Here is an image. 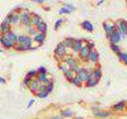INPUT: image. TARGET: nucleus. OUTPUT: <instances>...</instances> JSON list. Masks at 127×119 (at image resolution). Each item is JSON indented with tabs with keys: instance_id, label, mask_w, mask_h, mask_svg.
Segmentation results:
<instances>
[{
	"instance_id": "obj_45",
	"label": "nucleus",
	"mask_w": 127,
	"mask_h": 119,
	"mask_svg": "<svg viewBox=\"0 0 127 119\" xmlns=\"http://www.w3.org/2000/svg\"><path fill=\"white\" fill-rule=\"evenodd\" d=\"M40 91H46V85H41V86H40Z\"/></svg>"
},
{
	"instance_id": "obj_30",
	"label": "nucleus",
	"mask_w": 127,
	"mask_h": 119,
	"mask_svg": "<svg viewBox=\"0 0 127 119\" xmlns=\"http://www.w3.org/2000/svg\"><path fill=\"white\" fill-rule=\"evenodd\" d=\"M74 75H75L74 71H73V70H69V71H66V73L64 74V77H65V78H66L69 82H71V79L74 78Z\"/></svg>"
},
{
	"instance_id": "obj_41",
	"label": "nucleus",
	"mask_w": 127,
	"mask_h": 119,
	"mask_svg": "<svg viewBox=\"0 0 127 119\" xmlns=\"http://www.w3.org/2000/svg\"><path fill=\"white\" fill-rule=\"evenodd\" d=\"M58 13H60V15H62V13H70V11H67L66 8L62 7V8H60V9H58Z\"/></svg>"
},
{
	"instance_id": "obj_37",
	"label": "nucleus",
	"mask_w": 127,
	"mask_h": 119,
	"mask_svg": "<svg viewBox=\"0 0 127 119\" xmlns=\"http://www.w3.org/2000/svg\"><path fill=\"white\" fill-rule=\"evenodd\" d=\"M53 89H54V82L52 81L50 83H48V85H46V93H48V94H50L52 91H53Z\"/></svg>"
},
{
	"instance_id": "obj_18",
	"label": "nucleus",
	"mask_w": 127,
	"mask_h": 119,
	"mask_svg": "<svg viewBox=\"0 0 127 119\" xmlns=\"http://www.w3.org/2000/svg\"><path fill=\"white\" fill-rule=\"evenodd\" d=\"M41 21H42L41 16L37 15V13H32V16H31V25L32 27H37Z\"/></svg>"
},
{
	"instance_id": "obj_15",
	"label": "nucleus",
	"mask_w": 127,
	"mask_h": 119,
	"mask_svg": "<svg viewBox=\"0 0 127 119\" xmlns=\"http://www.w3.org/2000/svg\"><path fill=\"white\" fill-rule=\"evenodd\" d=\"M122 40V37H121V33L118 32V29L114 32L113 34L109 37V41H110V44H117V45H119V41Z\"/></svg>"
},
{
	"instance_id": "obj_42",
	"label": "nucleus",
	"mask_w": 127,
	"mask_h": 119,
	"mask_svg": "<svg viewBox=\"0 0 127 119\" xmlns=\"http://www.w3.org/2000/svg\"><path fill=\"white\" fill-rule=\"evenodd\" d=\"M86 45L89 46V48H90L91 50H93L94 48H95V44H94V41H87V42H86Z\"/></svg>"
},
{
	"instance_id": "obj_35",
	"label": "nucleus",
	"mask_w": 127,
	"mask_h": 119,
	"mask_svg": "<svg viewBox=\"0 0 127 119\" xmlns=\"http://www.w3.org/2000/svg\"><path fill=\"white\" fill-rule=\"evenodd\" d=\"M64 23H65V19H58L57 21H56V24H54V29H56V30L60 29V28H61V25H62Z\"/></svg>"
},
{
	"instance_id": "obj_29",
	"label": "nucleus",
	"mask_w": 127,
	"mask_h": 119,
	"mask_svg": "<svg viewBox=\"0 0 127 119\" xmlns=\"http://www.w3.org/2000/svg\"><path fill=\"white\" fill-rule=\"evenodd\" d=\"M118 56V58H119V61L121 62H123L125 65H127V53H123V52H121L119 54H117Z\"/></svg>"
},
{
	"instance_id": "obj_1",
	"label": "nucleus",
	"mask_w": 127,
	"mask_h": 119,
	"mask_svg": "<svg viewBox=\"0 0 127 119\" xmlns=\"http://www.w3.org/2000/svg\"><path fill=\"white\" fill-rule=\"evenodd\" d=\"M31 16H32V13L28 9H23L20 12V25H23L24 29L32 27L31 25Z\"/></svg>"
},
{
	"instance_id": "obj_20",
	"label": "nucleus",
	"mask_w": 127,
	"mask_h": 119,
	"mask_svg": "<svg viewBox=\"0 0 127 119\" xmlns=\"http://www.w3.org/2000/svg\"><path fill=\"white\" fill-rule=\"evenodd\" d=\"M126 101H121L118 103H115V105L113 106V110L114 111H118V113H123V111L126 110Z\"/></svg>"
},
{
	"instance_id": "obj_5",
	"label": "nucleus",
	"mask_w": 127,
	"mask_h": 119,
	"mask_svg": "<svg viewBox=\"0 0 127 119\" xmlns=\"http://www.w3.org/2000/svg\"><path fill=\"white\" fill-rule=\"evenodd\" d=\"M54 56L57 57L58 60H62L64 61V58L67 56V49L65 48V45H64L62 42H60L57 46H56V49H54Z\"/></svg>"
},
{
	"instance_id": "obj_39",
	"label": "nucleus",
	"mask_w": 127,
	"mask_h": 119,
	"mask_svg": "<svg viewBox=\"0 0 127 119\" xmlns=\"http://www.w3.org/2000/svg\"><path fill=\"white\" fill-rule=\"evenodd\" d=\"M48 95L49 94H48L46 91H38V93H36V97L37 98H46Z\"/></svg>"
},
{
	"instance_id": "obj_17",
	"label": "nucleus",
	"mask_w": 127,
	"mask_h": 119,
	"mask_svg": "<svg viewBox=\"0 0 127 119\" xmlns=\"http://www.w3.org/2000/svg\"><path fill=\"white\" fill-rule=\"evenodd\" d=\"M36 79H37V81L41 83V85H48V83L52 82V79L48 77V74H37Z\"/></svg>"
},
{
	"instance_id": "obj_44",
	"label": "nucleus",
	"mask_w": 127,
	"mask_h": 119,
	"mask_svg": "<svg viewBox=\"0 0 127 119\" xmlns=\"http://www.w3.org/2000/svg\"><path fill=\"white\" fill-rule=\"evenodd\" d=\"M0 83H1V85H5V83H7V81H5V78H4V77H0Z\"/></svg>"
},
{
	"instance_id": "obj_8",
	"label": "nucleus",
	"mask_w": 127,
	"mask_h": 119,
	"mask_svg": "<svg viewBox=\"0 0 127 119\" xmlns=\"http://www.w3.org/2000/svg\"><path fill=\"white\" fill-rule=\"evenodd\" d=\"M75 75H77V77L79 78V81H81L82 83H83V82L86 83L87 81H89V79H91V78L87 77V74H86V71H85V66H79L78 70L75 71Z\"/></svg>"
},
{
	"instance_id": "obj_24",
	"label": "nucleus",
	"mask_w": 127,
	"mask_h": 119,
	"mask_svg": "<svg viewBox=\"0 0 127 119\" xmlns=\"http://www.w3.org/2000/svg\"><path fill=\"white\" fill-rule=\"evenodd\" d=\"M34 28L37 29L38 33H46V30H48V25H46L45 21H41L37 27H34Z\"/></svg>"
},
{
	"instance_id": "obj_7",
	"label": "nucleus",
	"mask_w": 127,
	"mask_h": 119,
	"mask_svg": "<svg viewBox=\"0 0 127 119\" xmlns=\"http://www.w3.org/2000/svg\"><path fill=\"white\" fill-rule=\"evenodd\" d=\"M11 27H12L11 25V21L7 17H4V20L1 21V24H0V36H3V34H5L7 32L12 30Z\"/></svg>"
},
{
	"instance_id": "obj_47",
	"label": "nucleus",
	"mask_w": 127,
	"mask_h": 119,
	"mask_svg": "<svg viewBox=\"0 0 127 119\" xmlns=\"http://www.w3.org/2000/svg\"><path fill=\"white\" fill-rule=\"evenodd\" d=\"M103 3H105V1H103V0H99V1H97V7H99V5H102Z\"/></svg>"
},
{
	"instance_id": "obj_19",
	"label": "nucleus",
	"mask_w": 127,
	"mask_h": 119,
	"mask_svg": "<svg viewBox=\"0 0 127 119\" xmlns=\"http://www.w3.org/2000/svg\"><path fill=\"white\" fill-rule=\"evenodd\" d=\"M3 36H5V37H7L8 40H11V41L13 42L15 45L17 44V37H19V34L16 33L15 30H9V32H7L5 34H3Z\"/></svg>"
},
{
	"instance_id": "obj_28",
	"label": "nucleus",
	"mask_w": 127,
	"mask_h": 119,
	"mask_svg": "<svg viewBox=\"0 0 127 119\" xmlns=\"http://www.w3.org/2000/svg\"><path fill=\"white\" fill-rule=\"evenodd\" d=\"M58 69L61 70L64 74H65L66 71H69V70H70V69H69V66H67L65 62H60V63H58Z\"/></svg>"
},
{
	"instance_id": "obj_32",
	"label": "nucleus",
	"mask_w": 127,
	"mask_h": 119,
	"mask_svg": "<svg viewBox=\"0 0 127 119\" xmlns=\"http://www.w3.org/2000/svg\"><path fill=\"white\" fill-rule=\"evenodd\" d=\"M37 69H32V70H29V71H28V73H27V75H28V77H31L32 79H34L36 77H37Z\"/></svg>"
},
{
	"instance_id": "obj_26",
	"label": "nucleus",
	"mask_w": 127,
	"mask_h": 119,
	"mask_svg": "<svg viewBox=\"0 0 127 119\" xmlns=\"http://www.w3.org/2000/svg\"><path fill=\"white\" fill-rule=\"evenodd\" d=\"M60 115H61L62 118H71V117L74 115V113H73L70 109H65V110L61 111V114H60Z\"/></svg>"
},
{
	"instance_id": "obj_4",
	"label": "nucleus",
	"mask_w": 127,
	"mask_h": 119,
	"mask_svg": "<svg viewBox=\"0 0 127 119\" xmlns=\"http://www.w3.org/2000/svg\"><path fill=\"white\" fill-rule=\"evenodd\" d=\"M115 25H117V29H118L119 33H121V37L123 40L127 36V21L123 19H119V20H117Z\"/></svg>"
},
{
	"instance_id": "obj_31",
	"label": "nucleus",
	"mask_w": 127,
	"mask_h": 119,
	"mask_svg": "<svg viewBox=\"0 0 127 119\" xmlns=\"http://www.w3.org/2000/svg\"><path fill=\"white\" fill-rule=\"evenodd\" d=\"M110 49L113 50L115 54H119V53H121V46L117 45V44H110Z\"/></svg>"
},
{
	"instance_id": "obj_36",
	"label": "nucleus",
	"mask_w": 127,
	"mask_h": 119,
	"mask_svg": "<svg viewBox=\"0 0 127 119\" xmlns=\"http://www.w3.org/2000/svg\"><path fill=\"white\" fill-rule=\"evenodd\" d=\"M31 82H32V78H31V77H28V75H25V77H24V79H23V86L28 87Z\"/></svg>"
},
{
	"instance_id": "obj_22",
	"label": "nucleus",
	"mask_w": 127,
	"mask_h": 119,
	"mask_svg": "<svg viewBox=\"0 0 127 119\" xmlns=\"http://www.w3.org/2000/svg\"><path fill=\"white\" fill-rule=\"evenodd\" d=\"M81 27H82L85 30H87V32H94V25L89 21V20L82 21V23H81Z\"/></svg>"
},
{
	"instance_id": "obj_13",
	"label": "nucleus",
	"mask_w": 127,
	"mask_h": 119,
	"mask_svg": "<svg viewBox=\"0 0 127 119\" xmlns=\"http://www.w3.org/2000/svg\"><path fill=\"white\" fill-rule=\"evenodd\" d=\"M87 61H89L90 63H98V61H99V53L95 49L90 50V54H89V57H87Z\"/></svg>"
},
{
	"instance_id": "obj_46",
	"label": "nucleus",
	"mask_w": 127,
	"mask_h": 119,
	"mask_svg": "<svg viewBox=\"0 0 127 119\" xmlns=\"http://www.w3.org/2000/svg\"><path fill=\"white\" fill-rule=\"evenodd\" d=\"M50 119H64V118L61 117V115H53V117H52Z\"/></svg>"
},
{
	"instance_id": "obj_38",
	"label": "nucleus",
	"mask_w": 127,
	"mask_h": 119,
	"mask_svg": "<svg viewBox=\"0 0 127 119\" xmlns=\"http://www.w3.org/2000/svg\"><path fill=\"white\" fill-rule=\"evenodd\" d=\"M64 8H66V9H67V11H70V12L75 11V7H74V5H71V4H69V3H64Z\"/></svg>"
},
{
	"instance_id": "obj_27",
	"label": "nucleus",
	"mask_w": 127,
	"mask_h": 119,
	"mask_svg": "<svg viewBox=\"0 0 127 119\" xmlns=\"http://www.w3.org/2000/svg\"><path fill=\"white\" fill-rule=\"evenodd\" d=\"M20 24V13H15L13 17L11 19V25L12 27H16Z\"/></svg>"
},
{
	"instance_id": "obj_34",
	"label": "nucleus",
	"mask_w": 127,
	"mask_h": 119,
	"mask_svg": "<svg viewBox=\"0 0 127 119\" xmlns=\"http://www.w3.org/2000/svg\"><path fill=\"white\" fill-rule=\"evenodd\" d=\"M71 83H73L74 86H77V87H81L82 86V82L79 81V78L77 77V75H74V78L71 79Z\"/></svg>"
},
{
	"instance_id": "obj_16",
	"label": "nucleus",
	"mask_w": 127,
	"mask_h": 119,
	"mask_svg": "<svg viewBox=\"0 0 127 119\" xmlns=\"http://www.w3.org/2000/svg\"><path fill=\"white\" fill-rule=\"evenodd\" d=\"M45 40H46V33H37L33 37V41L37 44V45H42L44 42H45Z\"/></svg>"
},
{
	"instance_id": "obj_51",
	"label": "nucleus",
	"mask_w": 127,
	"mask_h": 119,
	"mask_svg": "<svg viewBox=\"0 0 127 119\" xmlns=\"http://www.w3.org/2000/svg\"><path fill=\"white\" fill-rule=\"evenodd\" d=\"M126 5H127V3H126Z\"/></svg>"
},
{
	"instance_id": "obj_14",
	"label": "nucleus",
	"mask_w": 127,
	"mask_h": 119,
	"mask_svg": "<svg viewBox=\"0 0 127 119\" xmlns=\"http://www.w3.org/2000/svg\"><path fill=\"white\" fill-rule=\"evenodd\" d=\"M83 45H85V44H83V40L82 38H75L74 40V44H73V49H71V50H73L74 53H79Z\"/></svg>"
},
{
	"instance_id": "obj_9",
	"label": "nucleus",
	"mask_w": 127,
	"mask_h": 119,
	"mask_svg": "<svg viewBox=\"0 0 127 119\" xmlns=\"http://www.w3.org/2000/svg\"><path fill=\"white\" fill-rule=\"evenodd\" d=\"M93 115L95 118H99V119H106V118L111 117V111H109V110H94Z\"/></svg>"
},
{
	"instance_id": "obj_48",
	"label": "nucleus",
	"mask_w": 127,
	"mask_h": 119,
	"mask_svg": "<svg viewBox=\"0 0 127 119\" xmlns=\"http://www.w3.org/2000/svg\"><path fill=\"white\" fill-rule=\"evenodd\" d=\"M75 119H83L82 117H77V118H75Z\"/></svg>"
},
{
	"instance_id": "obj_33",
	"label": "nucleus",
	"mask_w": 127,
	"mask_h": 119,
	"mask_svg": "<svg viewBox=\"0 0 127 119\" xmlns=\"http://www.w3.org/2000/svg\"><path fill=\"white\" fill-rule=\"evenodd\" d=\"M98 82H99V81H97V79H93V78H91V79H89V81L86 82V86H87V87H94V86H97V85H98Z\"/></svg>"
},
{
	"instance_id": "obj_43",
	"label": "nucleus",
	"mask_w": 127,
	"mask_h": 119,
	"mask_svg": "<svg viewBox=\"0 0 127 119\" xmlns=\"http://www.w3.org/2000/svg\"><path fill=\"white\" fill-rule=\"evenodd\" d=\"M34 103V98H32V99H29V102H28V105H27V107L29 109V107H32V105Z\"/></svg>"
},
{
	"instance_id": "obj_25",
	"label": "nucleus",
	"mask_w": 127,
	"mask_h": 119,
	"mask_svg": "<svg viewBox=\"0 0 127 119\" xmlns=\"http://www.w3.org/2000/svg\"><path fill=\"white\" fill-rule=\"evenodd\" d=\"M25 32H27V34L29 36V37H32V38H33L34 36L38 33V32H37V29H36L34 27H29V28H27V29H25Z\"/></svg>"
},
{
	"instance_id": "obj_49",
	"label": "nucleus",
	"mask_w": 127,
	"mask_h": 119,
	"mask_svg": "<svg viewBox=\"0 0 127 119\" xmlns=\"http://www.w3.org/2000/svg\"><path fill=\"white\" fill-rule=\"evenodd\" d=\"M106 119H111V118H106Z\"/></svg>"
},
{
	"instance_id": "obj_11",
	"label": "nucleus",
	"mask_w": 127,
	"mask_h": 119,
	"mask_svg": "<svg viewBox=\"0 0 127 119\" xmlns=\"http://www.w3.org/2000/svg\"><path fill=\"white\" fill-rule=\"evenodd\" d=\"M0 45L5 49H15V44L11 40H8L5 36H0Z\"/></svg>"
},
{
	"instance_id": "obj_50",
	"label": "nucleus",
	"mask_w": 127,
	"mask_h": 119,
	"mask_svg": "<svg viewBox=\"0 0 127 119\" xmlns=\"http://www.w3.org/2000/svg\"><path fill=\"white\" fill-rule=\"evenodd\" d=\"M0 52H1V49H0Z\"/></svg>"
},
{
	"instance_id": "obj_40",
	"label": "nucleus",
	"mask_w": 127,
	"mask_h": 119,
	"mask_svg": "<svg viewBox=\"0 0 127 119\" xmlns=\"http://www.w3.org/2000/svg\"><path fill=\"white\" fill-rule=\"evenodd\" d=\"M37 73L38 74H48V70L45 66H40V67H37Z\"/></svg>"
},
{
	"instance_id": "obj_10",
	"label": "nucleus",
	"mask_w": 127,
	"mask_h": 119,
	"mask_svg": "<svg viewBox=\"0 0 127 119\" xmlns=\"http://www.w3.org/2000/svg\"><path fill=\"white\" fill-rule=\"evenodd\" d=\"M90 48L86 45H83L82 46V49H81V52H79L78 53V57H79V60H81V61H87V57H89V54H90Z\"/></svg>"
},
{
	"instance_id": "obj_3",
	"label": "nucleus",
	"mask_w": 127,
	"mask_h": 119,
	"mask_svg": "<svg viewBox=\"0 0 127 119\" xmlns=\"http://www.w3.org/2000/svg\"><path fill=\"white\" fill-rule=\"evenodd\" d=\"M102 27H103V30H105V33H106V37L109 38L111 34L114 33L115 30H117V25H115V23L113 21H110V20H107V21H105L102 24Z\"/></svg>"
},
{
	"instance_id": "obj_23",
	"label": "nucleus",
	"mask_w": 127,
	"mask_h": 119,
	"mask_svg": "<svg viewBox=\"0 0 127 119\" xmlns=\"http://www.w3.org/2000/svg\"><path fill=\"white\" fill-rule=\"evenodd\" d=\"M93 79H97V81H99V79L102 78V67L97 66L95 69L93 70V77H91Z\"/></svg>"
},
{
	"instance_id": "obj_21",
	"label": "nucleus",
	"mask_w": 127,
	"mask_h": 119,
	"mask_svg": "<svg viewBox=\"0 0 127 119\" xmlns=\"http://www.w3.org/2000/svg\"><path fill=\"white\" fill-rule=\"evenodd\" d=\"M74 37H66L65 40H64V41H62V44H64V45H65V48H66V49H73V44H74Z\"/></svg>"
},
{
	"instance_id": "obj_12",
	"label": "nucleus",
	"mask_w": 127,
	"mask_h": 119,
	"mask_svg": "<svg viewBox=\"0 0 127 119\" xmlns=\"http://www.w3.org/2000/svg\"><path fill=\"white\" fill-rule=\"evenodd\" d=\"M40 86H41V83H40L37 79H32V82L29 83V86H28V89H29V91H32V93H38L40 91Z\"/></svg>"
},
{
	"instance_id": "obj_6",
	"label": "nucleus",
	"mask_w": 127,
	"mask_h": 119,
	"mask_svg": "<svg viewBox=\"0 0 127 119\" xmlns=\"http://www.w3.org/2000/svg\"><path fill=\"white\" fill-rule=\"evenodd\" d=\"M32 42H33V38L29 37L27 33H21V34H19V37H17V44H21V45L24 46H32Z\"/></svg>"
},
{
	"instance_id": "obj_2",
	"label": "nucleus",
	"mask_w": 127,
	"mask_h": 119,
	"mask_svg": "<svg viewBox=\"0 0 127 119\" xmlns=\"http://www.w3.org/2000/svg\"><path fill=\"white\" fill-rule=\"evenodd\" d=\"M62 62H65L67 66H69V69L70 70H73L74 73L78 70V67H79V63H78V60L77 58H74V57H71V56L67 54L65 58H64V61Z\"/></svg>"
}]
</instances>
